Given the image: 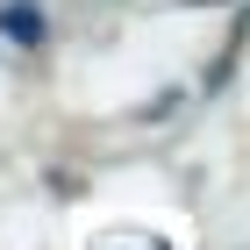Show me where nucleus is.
Instances as JSON below:
<instances>
[{"mask_svg":"<svg viewBox=\"0 0 250 250\" xmlns=\"http://www.w3.org/2000/svg\"><path fill=\"white\" fill-rule=\"evenodd\" d=\"M7 29H15L21 43H43V15H29V7H7Z\"/></svg>","mask_w":250,"mask_h":250,"instance_id":"1","label":"nucleus"}]
</instances>
